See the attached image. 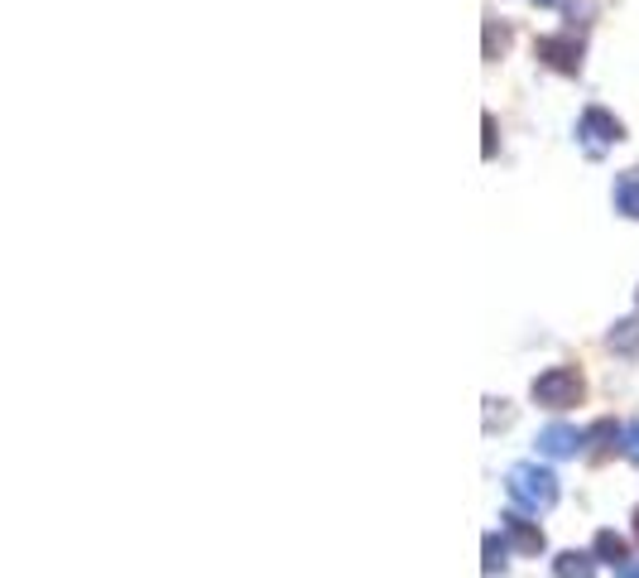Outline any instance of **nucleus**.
Here are the masks:
<instances>
[{"mask_svg": "<svg viewBox=\"0 0 639 578\" xmlns=\"http://www.w3.org/2000/svg\"><path fill=\"white\" fill-rule=\"evenodd\" d=\"M505 492L519 511L529 516H543V511L557 506V472L553 468H539V463H515L510 478H505Z\"/></svg>", "mask_w": 639, "mask_h": 578, "instance_id": "f257e3e1", "label": "nucleus"}, {"mask_svg": "<svg viewBox=\"0 0 639 578\" xmlns=\"http://www.w3.org/2000/svg\"><path fill=\"white\" fill-rule=\"evenodd\" d=\"M534 400L543 405V410H572L582 396H587V381H582L572 366H549L543 376H534Z\"/></svg>", "mask_w": 639, "mask_h": 578, "instance_id": "f03ea898", "label": "nucleus"}, {"mask_svg": "<svg viewBox=\"0 0 639 578\" xmlns=\"http://www.w3.org/2000/svg\"><path fill=\"white\" fill-rule=\"evenodd\" d=\"M577 140H582V150H587L592 160H596V154H606L610 144L625 140V126H620L610 111L587 107V111H582V121H577Z\"/></svg>", "mask_w": 639, "mask_h": 578, "instance_id": "7ed1b4c3", "label": "nucleus"}, {"mask_svg": "<svg viewBox=\"0 0 639 578\" xmlns=\"http://www.w3.org/2000/svg\"><path fill=\"white\" fill-rule=\"evenodd\" d=\"M534 58L549 63L553 73L577 77L582 73V39L577 34H549V39H539V44H534Z\"/></svg>", "mask_w": 639, "mask_h": 578, "instance_id": "20e7f679", "label": "nucleus"}, {"mask_svg": "<svg viewBox=\"0 0 639 578\" xmlns=\"http://www.w3.org/2000/svg\"><path fill=\"white\" fill-rule=\"evenodd\" d=\"M539 453L543 458H577V453H587V434L572 429V425H549L539 434Z\"/></svg>", "mask_w": 639, "mask_h": 578, "instance_id": "39448f33", "label": "nucleus"}, {"mask_svg": "<svg viewBox=\"0 0 639 578\" xmlns=\"http://www.w3.org/2000/svg\"><path fill=\"white\" fill-rule=\"evenodd\" d=\"M500 521H505L500 531L510 535V545L519 549V555H543V545H549V540H543V531L534 521H524L519 511H510V516H500Z\"/></svg>", "mask_w": 639, "mask_h": 578, "instance_id": "423d86ee", "label": "nucleus"}, {"mask_svg": "<svg viewBox=\"0 0 639 578\" xmlns=\"http://www.w3.org/2000/svg\"><path fill=\"white\" fill-rule=\"evenodd\" d=\"M592 555L602 559V564H616V569H625V564H630V545H625L616 531H596V540H592Z\"/></svg>", "mask_w": 639, "mask_h": 578, "instance_id": "0eeeda50", "label": "nucleus"}, {"mask_svg": "<svg viewBox=\"0 0 639 578\" xmlns=\"http://www.w3.org/2000/svg\"><path fill=\"white\" fill-rule=\"evenodd\" d=\"M510 549H515L510 535H505V531H500V535L490 531L486 540H481V569H486V574H500L505 564H510Z\"/></svg>", "mask_w": 639, "mask_h": 578, "instance_id": "6e6552de", "label": "nucleus"}, {"mask_svg": "<svg viewBox=\"0 0 639 578\" xmlns=\"http://www.w3.org/2000/svg\"><path fill=\"white\" fill-rule=\"evenodd\" d=\"M606 347L620 352V357H639V319H620L606 333Z\"/></svg>", "mask_w": 639, "mask_h": 578, "instance_id": "1a4fd4ad", "label": "nucleus"}, {"mask_svg": "<svg viewBox=\"0 0 639 578\" xmlns=\"http://www.w3.org/2000/svg\"><path fill=\"white\" fill-rule=\"evenodd\" d=\"M557 578H592L596 574V555H582V549H567V555L553 559Z\"/></svg>", "mask_w": 639, "mask_h": 578, "instance_id": "9d476101", "label": "nucleus"}, {"mask_svg": "<svg viewBox=\"0 0 639 578\" xmlns=\"http://www.w3.org/2000/svg\"><path fill=\"white\" fill-rule=\"evenodd\" d=\"M610 449H620V429L610 425V419H596V425L587 429V453L592 458H606Z\"/></svg>", "mask_w": 639, "mask_h": 578, "instance_id": "9b49d317", "label": "nucleus"}, {"mask_svg": "<svg viewBox=\"0 0 639 578\" xmlns=\"http://www.w3.org/2000/svg\"><path fill=\"white\" fill-rule=\"evenodd\" d=\"M616 213L639 222V174H620L616 179Z\"/></svg>", "mask_w": 639, "mask_h": 578, "instance_id": "f8f14e48", "label": "nucleus"}, {"mask_svg": "<svg viewBox=\"0 0 639 578\" xmlns=\"http://www.w3.org/2000/svg\"><path fill=\"white\" fill-rule=\"evenodd\" d=\"M505 49H510V30L496 20H486V58H500Z\"/></svg>", "mask_w": 639, "mask_h": 578, "instance_id": "ddd939ff", "label": "nucleus"}, {"mask_svg": "<svg viewBox=\"0 0 639 578\" xmlns=\"http://www.w3.org/2000/svg\"><path fill=\"white\" fill-rule=\"evenodd\" d=\"M620 453L630 458V463H639V419H630V425H620Z\"/></svg>", "mask_w": 639, "mask_h": 578, "instance_id": "4468645a", "label": "nucleus"}, {"mask_svg": "<svg viewBox=\"0 0 639 578\" xmlns=\"http://www.w3.org/2000/svg\"><path fill=\"white\" fill-rule=\"evenodd\" d=\"M481 130H486V144H481V154L490 160V154H496V116H481Z\"/></svg>", "mask_w": 639, "mask_h": 578, "instance_id": "2eb2a0df", "label": "nucleus"}, {"mask_svg": "<svg viewBox=\"0 0 639 578\" xmlns=\"http://www.w3.org/2000/svg\"><path fill=\"white\" fill-rule=\"evenodd\" d=\"M620 578H639V564H625V569H620Z\"/></svg>", "mask_w": 639, "mask_h": 578, "instance_id": "dca6fc26", "label": "nucleus"}, {"mask_svg": "<svg viewBox=\"0 0 639 578\" xmlns=\"http://www.w3.org/2000/svg\"><path fill=\"white\" fill-rule=\"evenodd\" d=\"M529 6H557V0H529Z\"/></svg>", "mask_w": 639, "mask_h": 578, "instance_id": "f3484780", "label": "nucleus"}, {"mask_svg": "<svg viewBox=\"0 0 639 578\" xmlns=\"http://www.w3.org/2000/svg\"><path fill=\"white\" fill-rule=\"evenodd\" d=\"M635 540H639V506H635Z\"/></svg>", "mask_w": 639, "mask_h": 578, "instance_id": "a211bd4d", "label": "nucleus"}]
</instances>
